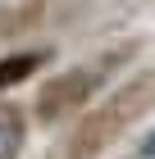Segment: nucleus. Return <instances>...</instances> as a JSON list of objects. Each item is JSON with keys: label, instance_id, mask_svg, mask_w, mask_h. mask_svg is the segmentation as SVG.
<instances>
[{"label": "nucleus", "instance_id": "20e7f679", "mask_svg": "<svg viewBox=\"0 0 155 159\" xmlns=\"http://www.w3.org/2000/svg\"><path fill=\"white\" fill-rule=\"evenodd\" d=\"M50 59H55V46H14V50H5L0 55V96L23 86L27 77H36Z\"/></svg>", "mask_w": 155, "mask_h": 159}, {"label": "nucleus", "instance_id": "f257e3e1", "mask_svg": "<svg viewBox=\"0 0 155 159\" xmlns=\"http://www.w3.org/2000/svg\"><path fill=\"white\" fill-rule=\"evenodd\" d=\"M146 114H155V68H142V73L114 82L91 109H82L69 127H60L46 159H100Z\"/></svg>", "mask_w": 155, "mask_h": 159}, {"label": "nucleus", "instance_id": "39448f33", "mask_svg": "<svg viewBox=\"0 0 155 159\" xmlns=\"http://www.w3.org/2000/svg\"><path fill=\"white\" fill-rule=\"evenodd\" d=\"M27 141V114L18 105H0V159H18Z\"/></svg>", "mask_w": 155, "mask_h": 159}, {"label": "nucleus", "instance_id": "f03ea898", "mask_svg": "<svg viewBox=\"0 0 155 159\" xmlns=\"http://www.w3.org/2000/svg\"><path fill=\"white\" fill-rule=\"evenodd\" d=\"M142 50H146V37H123V41H114V46L96 50L91 59L69 64V68H60L55 77H46V82L32 91V123L36 127H69L82 109H91L96 100H100V91L114 86V77H119Z\"/></svg>", "mask_w": 155, "mask_h": 159}, {"label": "nucleus", "instance_id": "423d86ee", "mask_svg": "<svg viewBox=\"0 0 155 159\" xmlns=\"http://www.w3.org/2000/svg\"><path fill=\"white\" fill-rule=\"evenodd\" d=\"M128 159H155V127H146V132L137 136V146L128 150Z\"/></svg>", "mask_w": 155, "mask_h": 159}, {"label": "nucleus", "instance_id": "7ed1b4c3", "mask_svg": "<svg viewBox=\"0 0 155 159\" xmlns=\"http://www.w3.org/2000/svg\"><path fill=\"white\" fill-rule=\"evenodd\" d=\"M50 18H55L50 0H9V5H0V50L27 41L32 32H41Z\"/></svg>", "mask_w": 155, "mask_h": 159}]
</instances>
